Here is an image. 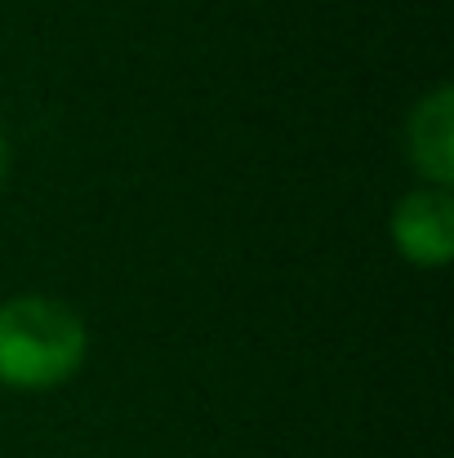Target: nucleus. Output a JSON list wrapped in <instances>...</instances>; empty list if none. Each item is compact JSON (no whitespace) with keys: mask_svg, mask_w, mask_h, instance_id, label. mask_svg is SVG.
Returning a JSON list of instances; mask_svg holds the SVG:
<instances>
[{"mask_svg":"<svg viewBox=\"0 0 454 458\" xmlns=\"http://www.w3.org/2000/svg\"><path fill=\"white\" fill-rule=\"evenodd\" d=\"M85 320L58 299L22 294L0 303V383L18 392L63 387L85 365Z\"/></svg>","mask_w":454,"mask_h":458,"instance_id":"obj_1","label":"nucleus"},{"mask_svg":"<svg viewBox=\"0 0 454 458\" xmlns=\"http://www.w3.org/2000/svg\"><path fill=\"white\" fill-rule=\"evenodd\" d=\"M392 241L415 267H446L454 245V205L446 187H419L392 209Z\"/></svg>","mask_w":454,"mask_h":458,"instance_id":"obj_2","label":"nucleus"},{"mask_svg":"<svg viewBox=\"0 0 454 458\" xmlns=\"http://www.w3.org/2000/svg\"><path fill=\"white\" fill-rule=\"evenodd\" d=\"M450 89L437 85L428 98L415 103L410 112V125H406V148L415 169L433 182V187H446L454 174V125H450Z\"/></svg>","mask_w":454,"mask_h":458,"instance_id":"obj_3","label":"nucleus"},{"mask_svg":"<svg viewBox=\"0 0 454 458\" xmlns=\"http://www.w3.org/2000/svg\"><path fill=\"white\" fill-rule=\"evenodd\" d=\"M4 169H9V148H4V134H0V182H4Z\"/></svg>","mask_w":454,"mask_h":458,"instance_id":"obj_4","label":"nucleus"}]
</instances>
